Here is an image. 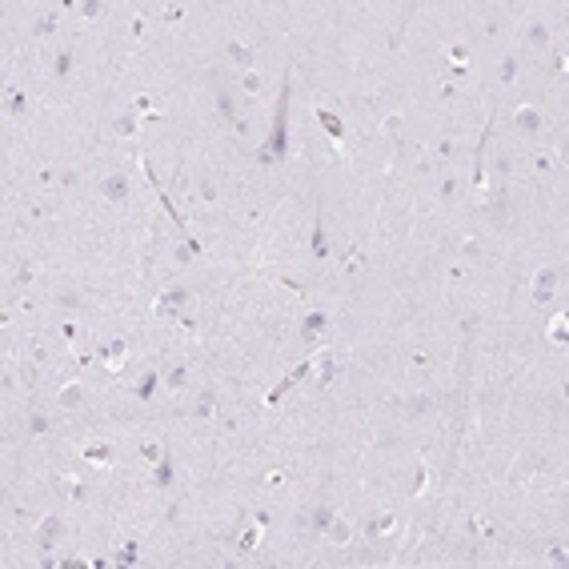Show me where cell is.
<instances>
[{"mask_svg": "<svg viewBox=\"0 0 569 569\" xmlns=\"http://www.w3.org/2000/svg\"><path fill=\"white\" fill-rule=\"evenodd\" d=\"M313 249H317V257L329 253V249H325V228H321V221H317V232H313Z\"/></svg>", "mask_w": 569, "mask_h": 569, "instance_id": "8992f818", "label": "cell"}, {"mask_svg": "<svg viewBox=\"0 0 569 569\" xmlns=\"http://www.w3.org/2000/svg\"><path fill=\"white\" fill-rule=\"evenodd\" d=\"M284 124H289V80H284L281 101H277V124H273V136H269V145L261 153V165H273V161L284 157V145H289V128Z\"/></svg>", "mask_w": 569, "mask_h": 569, "instance_id": "6da1fadb", "label": "cell"}, {"mask_svg": "<svg viewBox=\"0 0 569 569\" xmlns=\"http://www.w3.org/2000/svg\"><path fill=\"white\" fill-rule=\"evenodd\" d=\"M321 325H325V317H321V313H313V317L305 321V337H313V333H317Z\"/></svg>", "mask_w": 569, "mask_h": 569, "instance_id": "52a82bcc", "label": "cell"}, {"mask_svg": "<svg viewBox=\"0 0 569 569\" xmlns=\"http://www.w3.org/2000/svg\"><path fill=\"white\" fill-rule=\"evenodd\" d=\"M329 521H333V513H329V509L313 513V529H325V525H329Z\"/></svg>", "mask_w": 569, "mask_h": 569, "instance_id": "30bf717a", "label": "cell"}, {"mask_svg": "<svg viewBox=\"0 0 569 569\" xmlns=\"http://www.w3.org/2000/svg\"><path fill=\"white\" fill-rule=\"evenodd\" d=\"M228 57H236V64H249V60H253V53H245L241 44H228Z\"/></svg>", "mask_w": 569, "mask_h": 569, "instance_id": "ba28073f", "label": "cell"}, {"mask_svg": "<svg viewBox=\"0 0 569 569\" xmlns=\"http://www.w3.org/2000/svg\"><path fill=\"white\" fill-rule=\"evenodd\" d=\"M317 120H321V124H325V132H329V136H333V140H341V136H345L341 120H337V116H333V113H325V109H321V113H317Z\"/></svg>", "mask_w": 569, "mask_h": 569, "instance_id": "3957f363", "label": "cell"}, {"mask_svg": "<svg viewBox=\"0 0 569 569\" xmlns=\"http://www.w3.org/2000/svg\"><path fill=\"white\" fill-rule=\"evenodd\" d=\"M76 401H80V389H76V385H72V389H64V405H76Z\"/></svg>", "mask_w": 569, "mask_h": 569, "instance_id": "5bb4252c", "label": "cell"}, {"mask_svg": "<svg viewBox=\"0 0 569 569\" xmlns=\"http://www.w3.org/2000/svg\"><path fill=\"white\" fill-rule=\"evenodd\" d=\"M253 545H257V529H249V533L241 537V549H253Z\"/></svg>", "mask_w": 569, "mask_h": 569, "instance_id": "7c38bea8", "label": "cell"}, {"mask_svg": "<svg viewBox=\"0 0 569 569\" xmlns=\"http://www.w3.org/2000/svg\"><path fill=\"white\" fill-rule=\"evenodd\" d=\"M517 120H521V128H529V132L537 128V113H533V109H521V113H517Z\"/></svg>", "mask_w": 569, "mask_h": 569, "instance_id": "5b68a950", "label": "cell"}, {"mask_svg": "<svg viewBox=\"0 0 569 569\" xmlns=\"http://www.w3.org/2000/svg\"><path fill=\"white\" fill-rule=\"evenodd\" d=\"M68 68H72V57H68V53H60V57H57V72H60V76H64V72H68Z\"/></svg>", "mask_w": 569, "mask_h": 569, "instance_id": "8fae6325", "label": "cell"}, {"mask_svg": "<svg viewBox=\"0 0 569 569\" xmlns=\"http://www.w3.org/2000/svg\"><path fill=\"white\" fill-rule=\"evenodd\" d=\"M180 381H184V365H176V369H172V377H169V385H172V389H176V385H180Z\"/></svg>", "mask_w": 569, "mask_h": 569, "instance_id": "4fadbf2b", "label": "cell"}, {"mask_svg": "<svg viewBox=\"0 0 569 569\" xmlns=\"http://www.w3.org/2000/svg\"><path fill=\"white\" fill-rule=\"evenodd\" d=\"M169 481H172V461L161 457V465H157V485H169Z\"/></svg>", "mask_w": 569, "mask_h": 569, "instance_id": "277c9868", "label": "cell"}, {"mask_svg": "<svg viewBox=\"0 0 569 569\" xmlns=\"http://www.w3.org/2000/svg\"><path fill=\"white\" fill-rule=\"evenodd\" d=\"M124 193H128V180H124V176H120V172H116V176H109V180H105V197H109V201H120V197H124Z\"/></svg>", "mask_w": 569, "mask_h": 569, "instance_id": "7a4b0ae2", "label": "cell"}, {"mask_svg": "<svg viewBox=\"0 0 569 569\" xmlns=\"http://www.w3.org/2000/svg\"><path fill=\"white\" fill-rule=\"evenodd\" d=\"M153 389H157V373H149V377H145V385H140V397L149 401V397H153Z\"/></svg>", "mask_w": 569, "mask_h": 569, "instance_id": "9c48e42d", "label": "cell"}]
</instances>
